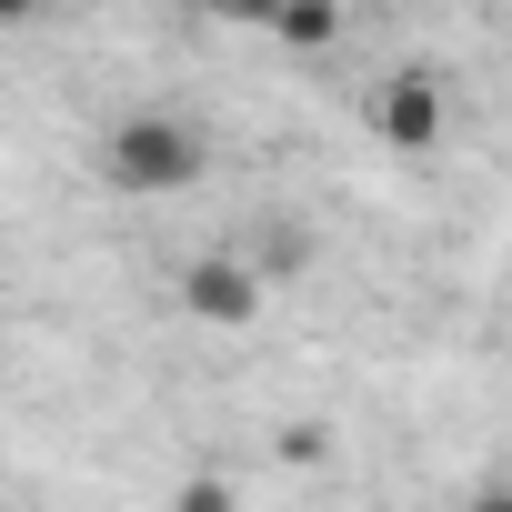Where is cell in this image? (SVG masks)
<instances>
[{"mask_svg": "<svg viewBox=\"0 0 512 512\" xmlns=\"http://www.w3.org/2000/svg\"><path fill=\"white\" fill-rule=\"evenodd\" d=\"M201 161H211V151H201V131H191L181 111H131V121L101 131V181L131 191V201H151V191H191Z\"/></svg>", "mask_w": 512, "mask_h": 512, "instance_id": "1", "label": "cell"}, {"mask_svg": "<svg viewBox=\"0 0 512 512\" xmlns=\"http://www.w3.org/2000/svg\"><path fill=\"white\" fill-rule=\"evenodd\" d=\"M181 302L211 332H251L262 322V262H251V251H201V262L181 272Z\"/></svg>", "mask_w": 512, "mask_h": 512, "instance_id": "2", "label": "cell"}, {"mask_svg": "<svg viewBox=\"0 0 512 512\" xmlns=\"http://www.w3.org/2000/svg\"><path fill=\"white\" fill-rule=\"evenodd\" d=\"M302 262H312V231L302 221H272L262 231V272H302Z\"/></svg>", "mask_w": 512, "mask_h": 512, "instance_id": "5", "label": "cell"}, {"mask_svg": "<svg viewBox=\"0 0 512 512\" xmlns=\"http://www.w3.org/2000/svg\"><path fill=\"white\" fill-rule=\"evenodd\" d=\"M262 31H272L282 51H332V41H342V11H332V0H302V11H272Z\"/></svg>", "mask_w": 512, "mask_h": 512, "instance_id": "4", "label": "cell"}, {"mask_svg": "<svg viewBox=\"0 0 512 512\" xmlns=\"http://www.w3.org/2000/svg\"><path fill=\"white\" fill-rule=\"evenodd\" d=\"M442 121H452V111H442V71H422V61H412V71H392V81L372 91V131H382L392 151H432V141H442Z\"/></svg>", "mask_w": 512, "mask_h": 512, "instance_id": "3", "label": "cell"}, {"mask_svg": "<svg viewBox=\"0 0 512 512\" xmlns=\"http://www.w3.org/2000/svg\"><path fill=\"white\" fill-rule=\"evenodd\" d=\"M462 512H512V482H482V492H472Z\"/></svg>", "mask_w": 512, "mask_h": 512, "instance_id": "8", "label": "cell"}, {"mask_svg": "<svg viewBox=\"0 0 512 512\" xmlns=\"http://www.w3.org/2000/svg\"><path fill=\"white\" fill-rule=\"evenodd\" d=\"M171 512H241V492H231L221 472H191V482L171 492Z\"/></svg>", "mask_w": 512, "mask_h": 512, "instance_id": "6", "label": "cell"}, {"mask_svg": "<svg viewBox=\"0 0 512 512\" xmlns=\"http://www.w3.org/2000/svg\"><path fill=\"white\" fill-rule=\"evenodd\" d=\"M322 452H332L322 422H292V432H282V462H322Z\"/></svg>", "mask_w": 512, "mask_h": 512, "instance_id": "7", "label": "cell"}]
</instances>
